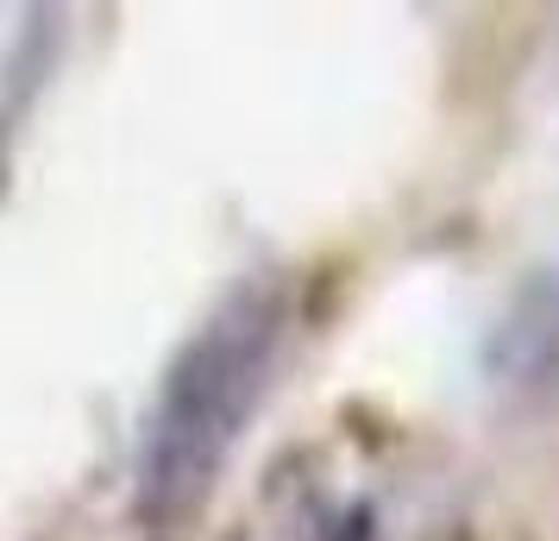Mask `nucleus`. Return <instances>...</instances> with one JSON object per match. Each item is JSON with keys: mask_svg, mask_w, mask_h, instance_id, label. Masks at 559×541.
I'll return each instance as SVG.
<instances>
[{"mask_svg": "<svg viewBox=\"0 0 559 541\" xmlns=\"http://www.w3.org/2000/svg\"><path fill=\"white\" fill-rule=\"evenodd\" d=\"M289 328H296L289 278L252 271L233 278L214 296V309L182 334L139 422L132 522L145 541H177L202 522L214 485L227 479L239 440L277 385Z\"/></svg>", "mask_w": 559, "mask_h": 541, "instance_id": "f257e3e1", "label": "nucleus"}]
</instances>
